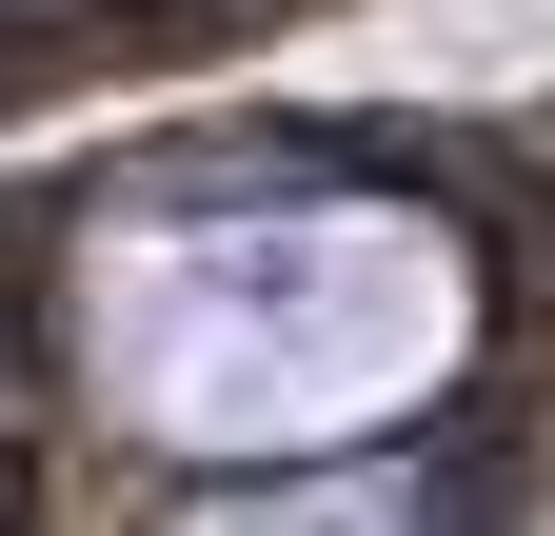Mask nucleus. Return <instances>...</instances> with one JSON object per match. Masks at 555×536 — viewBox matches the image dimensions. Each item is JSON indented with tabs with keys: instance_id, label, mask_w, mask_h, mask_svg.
I'll list each match as a JSON object with an SVG mask.
<instances>
[{
	"instance_id": "1",
	"label": "nucleus",
	"mask_w": 555,
	"mask_h": 536,
	"mask_svg": "<svg viewBox=\"0 0 555 536\" xmlns=\"http://www.w3.org/2000/svg\"><path fill=\"white\" fill-rule=\"evenodd\" d=\"M80 378L159 457H358L476 378V219L358 159H159L80 239Z\"/></svg>"
}]
</instances>
